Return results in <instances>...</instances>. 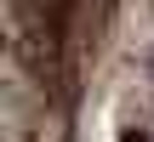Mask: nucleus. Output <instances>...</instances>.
<instances>
[{"instance_id":"nucleus-1","label":"nucleus","mask_w":154,"mask_h":142,"mask_svg":"<svg viewBox=\"0 0 154 142\" xmlns=\"http://www.w3.org/2000/svg\"><path fill=\"white\" fill-rule=\"evenodd\" d=\"M120 142H143V137H120Z\"/></svg>"}]
</instances>
